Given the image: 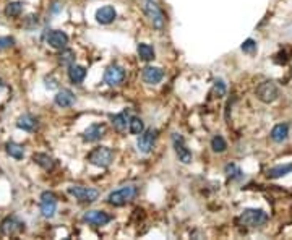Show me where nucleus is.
<instances>
[{
	"mask_svg": "<svg viewBox=\"0 0 292 240\" xmlns=\"http://www.w3.org/2000/svg\"><path fill=\"white\" fill-rule=\"evenodd\" d=\"M140 5H142V10L146 15V18L153 24V28L158 29V31H163L166 26V17L163 10L159 8V5L154 0H140Z\"/></svg>",
	"mask_w": 292,
	"mask_h": 240,
	"instance_id": "f257e3e1",
	"label": "nucleus"
},
{
	"mask_svg": "<svg viewBox=\"0 0 292 240\" xmlns=\"http://www.w3.org/2000/svg\"><path fill=\"white\" fill-rule=\"evenodd\" d=\"M137 195H138V187L137 185H124V187L117 188V190L110 192L107 195V198H105V201H107L110 206L119 208V206H124L132 200H135V196Z\"/></svg>",
	"mask_w": 292,
	"mask_h": 240,
	"instance_id": "f03ea898",
	"label": "nucleus"
},
{
	"mask_svg": "<svg viewBox=\"0 0 292 240\" xmlns=\"http://www.w3.org/2000/svg\"><path fill=\"white\" fill-rule=\"evenodd\" d=\"M86 159L89 161V164L96 166V167H109L114 161V151L109 146H96L94 150L89 153Z\"/></svg>",
	"mask_w": 292,
	"mask_h": 240,
	"instance_id": "7ed1b4c3",
	"label": "nucleus"
},
{
	"mask_svg": "<svg viewBox=\"0 0 292 240\" xmlns=\"http://www.w3.org/2000/svg\"><path fill=\"white\" fill-rule=\"evenodd\" d=\"M239 221L247 227H260L268 221V214L263 209H244Z\"/></svg>",
	"mask_w": 292,
	"mask_h": 240,
	"instance_id": "20e7f679",
	"label": "nucleus"
},
{
	"mask_svg": "<svg viewBox=\"0 0 292 240\" xmlns=\"http://www.w3.org/2000/svg\"><path fill=\"white\" fill-rule=\"evenodd\" d=\"M256 98L265 104L274 103L279 98V88L276 86L274 81H263L256 88Z\"/></svg>",
	"mask_w": 292,
	"mask_h": 240,
	"instance_id": "39448f33",
	"label": "nucleus"
},
{
	"mask_svg": "<svg viewBox=\"0 0 292 240\" xmlns=\"http://www.w3.org/2000/svg\"><path fill=\"white\" fill-rule=\"evenodd\" d=\"M68 193L75 198V200H78L80 203H94L99 198V192L96 190V188L82 187V185L68 187Z\"/></svg>",
	"mask_w": 292,
	"mask_h": 240,
	"instance_id": "423d86ee",
	"label": "nucleus"
},
{
	"mask_svg": "<svg viewBox=\"0 0 292 240\" xmlns=\"http://www.w3.org/2000/svg\"><path fill=\"white\" fill-rule=\"evenodd\" d=\"M24 231V222H21L17 216H7L0 222V234L5 237H12Z\"/></svg>",
	"mask_w": 292,
	"mask_h": 240,
	"instance_id": "0eeeda50",
	"label": "nucleus"
},
{
	"mask_svg": "<svg viewBox=\"0 0 292 240\" xmlns=\"http://www.w3.org/2000/svg\"><path fill=\"white\" fill-rule=\"evenodd\" d=\"M172 145H174L175 154H177L179 161L184 162V164H190L193 159V156H192V151H190L187 145H185L184 136L179 133H172Z\"/></svg>",
	"mask_w": 292,
	"mask_h": 240,
	"instance_id": "6e6552de",
	"label": "nucleus"
},
{
	"mask_svg": "<svg viewBox=\"0 0 292 240\" xmlns=\"http://www.w3.org/2000/svg\"><path fill=\"white\" fill-rule=\"evenodd\" d=\"M156 138H158V130H154V129L143 130L142 133H140V138L137 141L138 151L143 153V154H148V153L153 150V146L156 143Z\"/></svg>",
	"mask_w": 292,
	"mask_h": 240,
	"instance_id": "1a4fd4ad",
	"label": "nucleus"
},
{
	"mask_svg": "<svg viewBox=\"0 0 292 240\" xmlns=\"http://www.w3.org/2000/svg\"><path fill=\"white\" fill-rule=\"evenodd\" d=\"M57 211V196L52 192H42L41 193V214L42 218L50 219L54 218Z\"/></svg>",
	"mask_w": 292,
	"mask_h": 240,
	"instance_id": "9d476101",
	"label": "nucleus"
},
{
	"mask_svg": "<svg viewBox=\"0 0 292 240\" xmlns=\"http://www.w3.org/2000/svg\"><path fill=\"white\" fill-rule=\"evenodd\" d=\"M125 80V70L120 65H109L104 71V83L109 86H119Z\"/></svg>",
	"mask_w": 292,
	"mask_h": 240,
	"instance_id": "9b49d317",
	"label": "nucleus"
},
{
	"mask_svg": "<svg viewBox=\"0 0 292 240\" xmlns=\"http://www.w3.org/2000/svg\"><path fill=\"white\" fill-rule=\"evenodd\" d=\"M83 221L91 224L94 227H101V226H105V224H109L112 221V216L105 211H86L83 214Z\"/></svg>",
	"mask_w": 292,
	"mask_h": 240,
	"instance_id": "f8f14e48",
	"label": "nucleus"
},
{
	"mask_svg": "<svg viewBox=\"0 0 292 240\" xmlns=\"http://www.w3.org/2000/svg\"><path fill=\"white\" fill-rule=\"evenodd\" d=\"M46 41H47V44L50 45V47L62 50V49L67 47V44H68V36L65 34L63 31L54 29V31H50V33L46 36Z\"/></svg>",
	"mask_w": 292,
	"mask_h": 240,
	"instance_id": "ddd939ff",
	"label": "nucleus"
},
{
	"mask_svg": "<svg viewBox=\"0 0 292 240\" xmlns=\"http://www.w3.org/2000/svg\"><path fill=\"white\" fill-rule=\"evenodd\" d=\"M142 78L146 85H158L164 78V70L159 67H146L143 70Z\"/></svg>",
	"mask_w": 292,
	"mask_h": 240,
	"instance_id": "4468645a",
	"label": "nucleus"
},
{
	"mask_svg": "<svg viewBox=\"0 0 292 240\" xmlns=\"http://www.w3.org/2000/svg\"><path fill=\"white\" fill-rule=\"evenodd\" d=\"M117 18V12L112 5H104L96 12V22L101 24H109Z\"/></svg>",
	"mask_w": 292,
	"mask_h": 240,
	"instance_id": "2eb2a0df",
	"label": "nucleus"
},
{
	"mask_svg": "<svg viewBox=\"0 0 292 240\" xmlns=\"http://www.w3.org/2000/svg\"><path fill=\"white\" fill-rule=\"evenodd\" d=\"M104 133H105V127L103 124H93L83 131V140L84 141H98L104 136Z\"/></svg>",
	"mask_w": 292,
	"mask_h": 240,
	"instance_id": "dca6fc26",
	"label": "nucleus"
},
{
	"mask_svg": "<svg viewBox=\"0 0 292 240\" xmlns=\"http://www.w3.org/2000/svg\"><path fill=\"white\" fill-rule=\"evenodd\" d=\"M54 103L55 106H59V107H70V106H73L75 103V94H73V91L72 89H62V91H59L57 94H55V98H54Z\"/></svg>",
	"mask_w": 292,
	"mask_h": 240,
	"instance_id": "f3484780",
	"label": "nucleus"
},
{
	"mask_svg": "<svg viewBox=\"0 0 292 240\" xmlns=\"http://www.w3.org/2000/svg\"><path fill=\"white\" fill-rule=\"evenodd\" d=\"M130 119H132V112H130V109H125L120 112V114H115L112 117V125L115 127L117 131H124V130H127Z\"/></svg>",
	"mask_w": 292,
	"mask_h": 240,
	"instance_id": "a211bd4d",
	"label": "nucleus"
},
{
	"mask_svg": "<svg viewBox=\"0 0 292 240\" xmlns=\"http://www.w3.org/2000/svg\"><path fill=\"white\" fill-rule=\"evenodd\" d=\"M17 127L24 131H34L38 129V119L31 114H23L21 117H18Z\"/></svg>",
	"mask_w": 292,
	"mask_h": 240,
	"instance_id": "6ab92c4d",
	"label": "nucleus"
},
{
	"mask_svg": "<svg viewBox=\"0 0 292 240\" xmlns=\"http://www.w3.org/2000/svg\"><path fill=\"white\" fill-rule=\"evenodd\" d=\"M68 78L73 85H80L84 78H86V68L82 67V65L72 64L68 67Z\"/></svg>",
	"mask_w": 292,
	"mask_h": 240,
	"instance_id": "aec40b11",
	"label": "nucleus"
},
{
	"mask_svg": "<svg viewBox=\"0 0 292 240\" xmlns=\"http://www.w3.org/2000/svg\"><path fill=\"white\" fill-rule=\"evenodd\" d=\"M289 135V125L288 124H278L271 130V140L274 143H283Z\"/></svg>",
	"mask_w": 292,
	"mask_h": 240,
	"instance_id": "412c9836",
	"label": "nucleus"
},
{
	"mask_svg": "<svg viewBox=\"0 0 292 240\" xmlns=\"http://www.w3.org/2000/svg\"><path fill=\"white\" fill-rule=\"evenodd\" d=\"M33 161L36 162L38 166H41L44 171H50L55 166V161L49 154H46V153H36V154L33 156Z\"/></svg>",
	"mask_w": 292,
	"mask_h": 240,
	"instance_id": "4be33fe9",
	"label": "nucleus"
},
{
	"mask_svg": "<svg viewBox=\"0 0 292 240\" xmlns=\"http://www.w3.org/2000/svg\"><path fill=\"white\" fill-rule=\"evenodd\" d=\"M291 172H292V164H283V166H274L271 167V169H268L266 171V175H268V178H281Z\"/></svg>",
	"mask_w": 292,
	"mask_h": 240,
	"instance_id": "5701e85b",
	"label": "nucleus"
},
{
	"mask_svg": "<svg viewBox=\"0 0 292 240\" xmlns=\"http://www.w3.org/2000/svg\"><path fill=\"white\" fill-rule=\"evenodd\" d=\"M5 151H7V154L10 157H13V159H23L24 157V148L21 145H18V143H13V141H10L5 145Z\"/></svg>",
	"mask_w": 292,
	"mask_h": 240,
	"instance_id": "b1692460",
	"label": "nucleus"
},
{
	"mask_svg": "<svg viewBox=\"0 0 292 240\" xmlns=\"http://www.w3.org/2000/svg\"><path fill=\"white\" fill-rule=\"evenodd\" d=\"M137 50H138L140 59L145 60V62H149V60L154 59V49H153V45H149V44H146V43H140Z\"/></svg>",
	"mask_w": 292,
	"mask_h": 240,
	"instance_id": "393cba45",
	"label": "nucleus"
},
{
	"mask_svg": "<svg viewBox=\"0 0 292 240\" xmlns=\"http://www.w3.org/2000/svg\"><path fill=\"white\" fill-rule=\"evenodd\" d=\"M21 12H23V3L21 2H10L3 10V13L7 15L8 18H17L21 15Z\"/></svg>",
	"mask_w": 292,
	"mask_h": 240,
	"instance_id": "a878e982",
	"label": "nucleus"
},
{
	"mask_svg": "<svg viewBox=\"0 0 292 240\" xmlns=\"http://www.w3.org/2000/svg\"><path fill=\"white\" fill-rule=\"evenodd\" d=\"M128 130H130V133H132V135H140L145 130L143 120L140 119V117H132L130 122H128Z\"/></svg>",
	"mask_w": 292,
	"mask_h": 240,
	"instance_id": "bb28decb",
	"label": "nucleus"
},
{
	"mask_svg": "<svg viewBox=\"0 0 292 240\" xmlns=\"http://www.w3.org/2000/svg\"><path fill=\"white\" fill-rule=\"evenodd\" d=\"M211 148H213L214 153H224L228 150V143L221 135H214L211 138Z\"/></svg>",
	"mask_w": 292,
	"mask_h": 240,
	"instance_id": "cd10ccee",
	"label": "nucleus"
},
{
	"mask_svg": "<svg viewBox=\"0 0 292 240\" xmlns=\"http://www.w3.org/2000/svg\"><path fill=\"white\" fill-rule=\"evenodd\" d=\"M59 62L62 64V65H67V67H70L72 64H75V54H73V50H70V49H62V52H60L59 55Z\"/></svg>",
	"mask_w": 292,
	"mask_h": 240,
	"instance_id": "c85d7f7f",
	"label": "nucleus"
},
{
	"mask_svg": "<svg viewBox=\"0 0 292 240\" xmlns=\"http://www.w3.org/2000/svg\"><path fill=\"white\" fill-rule=\"evenodd\" d=\"M226 175H228L230 180H240L244 177V172L239 169V166L235 164H228L226 166Z\"/></svg>",
	"mask_w": 292,
	"mask_h": 240,
	"instance_id": "c756f323",
	"label": "nucleus"
},
{
	"mask_svg": "<svg viewBox=\"0 0 292 240\" xmlns=\"http://www.w3.org/2000/svg\"><path fill=\"white\" fill-rule=\"evenodd\" d=\"M226 91H228V88H226V83L223 80H216L214 81V85H213V93L214 96H218V98H223V96H226Z\"/></svg>",
	"mask_w": 292,
	"mask_h": 240,
	"instance_id": "7c9ffc66",
	"label": "nucleus"
},
{
	"mask_svg": "<svg viewBox=\"0 0 292 240\" xmlns=\"http://www.w3.org/2000/svg\"><path fill=\"white\" fill-rule=\"evenodd\" d=\"M240 49H242L245 54H255V52H256V43L250 38V39H247V41H245V43L242 44V47H240Z\"/></svg>",
	"mask_w": 292,
	"mask_h": 240,
	"instance_id": "2f4dec72",
	"label": "nucleus"
},
{
	"mask_svg": "<svg viewBox=\"0 0 292 240\" xmlns=\"http://www.w3.org/2000/svg\"><path fill=\"white\" fill-rule=\"evenodd\" d=\"M15 44V39L10 38V36H0V50L10 49Z\"/></svg>",
	"mask_w": 292,
	"mask_h": 240,
	"instance_id": "473e14b6",
	"label": "nucleus"
},
{
	"mask_svg": "<svg viewBox=\"0 0 292 240\" xmlns=\"http://www.w3.org/2000/svg\"><path fill=\"white\" fill-rule=\"evenodd\" d=\"M60 8H62V5H59L57 2H54V7H52V12H54V13H57V12H59V10H60Z\"/></svg>",
	"mask_w": 292,
	"mask_h": 240,
	"instance_id": "72a5a7b5",
	"label": "nucleus"
},
{
	"mask_svg": "<svg viewBox=\"0 0 292 240\" xmlns=\"http://www.w3.org/2000/svg\"><path fill=\"white\" fill-rule=\"evenodd\" d=\"M3 89V83H2V80H0V91Z\"/></svg>",
	"mask_w": 292,
	"mask_h": 240,
	"instance_id": "f704fd0d",
	"label": "nucleus"
}]
</instances>
